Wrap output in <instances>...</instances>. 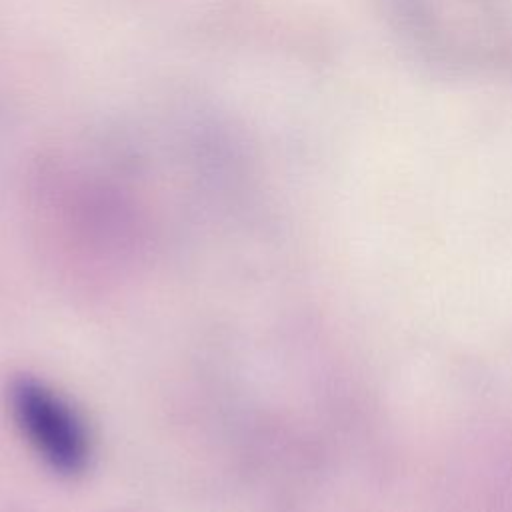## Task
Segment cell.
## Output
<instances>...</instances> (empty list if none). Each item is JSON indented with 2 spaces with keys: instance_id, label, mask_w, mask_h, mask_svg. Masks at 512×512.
<instances>
[{
  "instance_id": "1",
  "label": "cell",
  "mask_w": 512,
  "mask_h": 512,
  "mask_svg": "<svg viewBox=\"0 0 512 512\" xmlns=\"http://www.w3.org/2000/svg\"><path fill=\"white\" fill-rule=\"evenodd\" d=\"M398 32L428 60L462 70H496L512 58L504 0H384Z\"/></svg>"
},
{
  "instance_id": "2",
  "label": "cell",
  "mask_w": 512,
  "mask_h": 512,
  "mask_svg": "<svg viewBox=\"0 0 512 512\" xmlns=\"http://www.w3.org/2000/svg\"><path fill=\"white\" fill-rule=\"evenodd\" d=\"M10 410L34 454L60 476H78L92 458V440L82 416L52 386L18 376L8 390Z\"/></svg>"
}]
</instances>
